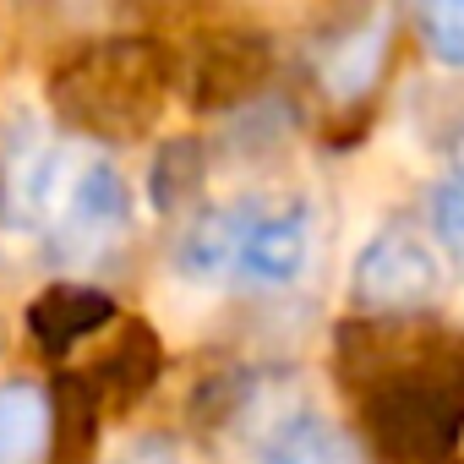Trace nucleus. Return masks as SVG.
Segmentation results:
<instances>
[{
    "label": "nucleus",
    "instance_id": "obj_7",
    "mask_svg": "<svg viewBox=\"0 0 464 464\" xmlns=\"http://www.w3.org/2000/svg\"><path fill=\"white\" fill-rule=\"evenodd\" d=\"M115 328V301L99 290V285H82V279H55L50 290H39L28 301V334L39 350L50 355H72V350H88L93 339H104Z\"/></svg>",
    "mask_w": 464,
    "mask_h": 464
},
{
    "label": "nucleus",
    "instance_id": "obj_9",
    "mask_svg": "<svg viewBox=\"0 0 464 464\" xmlns=\"http://www.w3.org/2000/svg\"><path fill=\"white\" fill-rule=\"evenodd\" d=\"M382 66H388V17H366L317 50V88L334 104H361L372 99Z\"/></svg>",
    "mask_w": 464,
    "mask_h": 464
},
{
    "label": "nucleus",
    "instance_id": "obj_16",
    "mask_svg": "<svg viewBox=\"0 0 464 464\" xmlns=\"http://www.w3.org/2000/svg\"><path fill=\"white\" fill-rule=\"evenodd\" d=\"M110 464H186V453L169 437H131Z\"/></svg>",
    "mask_w": 464,
    "mask_h": 464
},
{
    "label": "nucleus",
    "instance_id": "obj_1",
    "mask_svg": "<svg viewBox=\"0 0 464 464\" xmlns=\"http://www.w3.org/2000/svg\"><path fill=\"white\" fill-rule=\"evenodd\" d=\"M339 382L393 464H442L464 431V339L415 317H350L334 339Z\"/></svg>",
    "mask_w": 464,
    "mask_h": 464
},
{
    "label": "nucleus",
    "instance_id": "obj_13",
    "mask_svg": "<svg viewBox=\"0 0 464 464\" xmlns=\"http://www.w3.org/2000/svg\"><path fill=\"white\" fill-rule=\"evenodd\" d=\"M208 186V148L197 137H175L153 159V208L159 213H186Z\"/></svg>",
    "mask_w": 464,
    "mask_h": 464
},
{
    "label": "nucleus",
    "instance_id": "obj_18",
    "mask_svg": "<svg viewBox=\"0 0 464 464\" xmlns=\"http://www.w3.org/2000/svg\"><path fill=\"white\" fill-rule=\"evenodd\" d=\"M0 355H6V323H0Z\"/></svg>",
    "mask_w": 464,
    "mask_h": 464
},
{
    "label": "nucleus",
    "instance_id": "obj_5",
    "mask_svg": "<svg viewBox=\"0 0 464 464\" xmlns=\"http://www.w3.org/2000/svg\"><path fill=\"white\" fill-rule=\"evenodd\" d=\"M442 295V257L410 224H382L355 252L344 301L355 317H420Z\"/></svg>",
    "mask_w": 464,
    "mask_h": 464
},
{
    "label": "nucleus",
    "instance_id": "obj_8",
    "mask_svg": "<svg viewBox=\"0 0 464 464\" xmlns=\"http://www.w3.org/2000/svg\"><path fill=\"white\" fill-rule=\"evenodd\" d=\"M159 366H164L159 334H153L148 323H137V317H131V323L115 317V328H110L104 339H93L88 366H82L77 377L99 393V404H137V399L153 388Z\"/></svg>",
    "mask_w": 464,
    "mask_h": 464
},
{
    "label": "nucleus",
    "instance_id": "obj_3",
    "mask_svg": "<svg viewBox=\"0 0 464 464\" xmlns=\"http://www.w3.org/2000/svg\"><path fill=\"white\" fill-rule=\"evenodd\" d=\"M317 252L312 202L295 191H241L191 213L175 236L169 268L202 290L279 295L306 279Z\"/></svg>",
    "mask_w": 464,
    "mask_h": 464
},
{
    "label": "nucleus",
    "instance_id": "obj_14",
    "mask_svg": "<svg viewBox=\"0 0 464 464\" xmlns=\"http://www.w3.org/2000/svg\"><path fill=\"white\" fill-rule=\"evenodd\" d=\"M415 39L437 66L464 72V0H437L415 12Z\"/></svg>",
    "mask_w": 464,
    "mask_h": 464
},
{
    "label": "nucleus",
    "instance_id": "obj_4",
    "mask_svg": "<svg viewBox=\"0 0 464 464\" xmlns=\"http://www.w3.org/2000/svg\"><path fill=\"white\" fill-rule=\"evenodd\" d=\"M44 93L55 121L88 148L142 142L175 99V61L159 39H88L50 72Z\"/></svg>",
    "mask_w": 464,
    "mask_h": 464
},
{
    "label": "nucleus",
    "instance_id": "obj_2",
    "mask_svg": "<svg viewBox=\"0 0 464 464\" xmlns=\"http://www.w3.org/2000/svg\"><path fill=\"white\" fill-rule=\"evenodd\" d=\"M0 213L6 224L39 229L61 268H82L110 257L131 229V186L88 142L28 137L0 164Z\"/></svg>",
    "mask_w": 464,
    "mask_h": 464
},
{
    "label": "nucleus",
    "instance_id": "obj_6",
    "mask_svg": "<svg viewBox=\"0 0 464 464\" xmlns=\"http://www.w3.org/2000/svg\"><path fill=\"white\" fill-rule=\"evenodd\" d=\"M268 55H274L268 39H257L246 28L202 34L186 55V72H175V88L186 82V99L202 110H241L268 82Z\"/></svg>",
    "mask_w": 464,
    "mask_h": 464
},
{
    "label": "nucleus",
    "instance_id": "obj_15",
    "mask_svg": "<svg viewBox=\"0 0 464 464\" xmlns=\"http://www.w3.org/2000/svg\"><path fill=\"white\" fill-rule=\"evenodd\" d=\"M431 236L453 252V257H464V175L453 169L448 180H437L431 186Z\"/></svg>",
    "mask_w": 464,
    "mask_h": 464
},
{
    "label": "nucleus",
    "instance_id": "obj_11",
    "mask_svg": "<svg viewBox=\"0 0 464 464\" xmlns=\"http://www.w3.org/2000/svg\"><path fill=\"white\" fill-rule=\"evenodd\" d=\"M99 415H104V404L77 372L55 377V388H50V459L44 464H88Z\"/></svg>",
    "mask_w": 464,
    "mask_h": 464
},
{
    "label": "nucleus",
    "instance_id": "obj_17",
    "mask_svg": "<svg viewBox=\"0 0 464 464\" xmlns=\"http://www.w3.org/2000/svg\"><path fill=\"white\" fill-rule=\"evenodd\" d=\"M453 169H459V175H464V131H459V137H453Z\"/></svg>",
    "mask_w": 464,
    "mask_h": 464
},
{
    "label": "nucleus",
    "instance_id": "obj_10",
    "mask_svg": "<svg viewBox=\"0 0 464 464\" xmlns=\"http://www.w3.org/2000/svg\"><path fill=\"white\" fill-rule=\"evenodd\" d=\"M50 459V388L12 377L0 382V464Z\"/></svg>",
    "mask_w": 464,
    "mask_h": 464
},
{
    "label": "nucleus",
    "instance_id": "obj_12",
    "mask_svg": "<svg viewBox=\"0 0 464 464\" xmlns=\"http://www.w3.org/2000/svg\"><path fill=\"white\" fill-rule=\"evenodd\" d=\"M257 464H372V459L344 426H334L323 415H301L257 453Z\"/></svg>",
    "mask_w": 464,
    "mask_h": 464
}]
</instances>
